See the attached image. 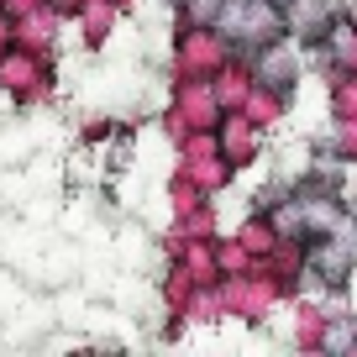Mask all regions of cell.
<instances>
[{
	"label": "cell",
	"instance_id": "1",
	"mask_svg": "<svg viewBox=\"0 0 357 357\" xmlns=\"http://www.w3.org/2000/svg\"><path fill=\"white\" fill-rule=\"evenodd\" d=\"M289 16H294V26L310 32V37L326 26V6H315V0H289Z\"/></svg>",
	"mask_w": 357,
	"mask_h": 357
},
{
	"label": "cell",
	"instance_id": "2",
	"mask_svg": "<svg viewBox=\"0 0 357 357\" xmlns=\"http://www.w3.org/2000/svg\"><path fill=\"white\" fill-rule=\"evenodd\" d=\"M289 79H294V63L284 53H268L263 58V84H289Z\"/></svg>",
	"mask_w": 357,
	"mask_h": 357
}]
</instances>
